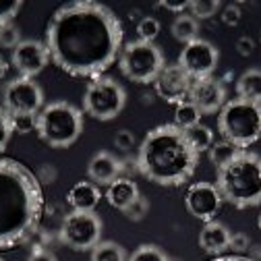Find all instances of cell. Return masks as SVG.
Listing matches in <instances>:
<instances>
[{
  "label": "cell",
  "mask_w": 261,
  "mask_h": 261,
  "mask_svg": "<svg viewBox=\"0 0 261 261\" xmlns=\"http://www.w3.org/2000/svg\"><path fill=\"white\" fill-rule=\"evenodd\" d=\"M147 212H149V201L143 197V195H139V197L130 203L126 210H122L124 218L130 220V222H141L147 216Z\"/></svg>",
  "instance_id": "30"
},
{
  "label": "cell",
  "mask_w": 261,
  "mask_h": 261,
  "mask_svg": "<svg viewBox=\"0 0 261 261\" xmlns=\"http://www.w3.org/2000/svg\"><path fill=\"white\" fill-rule=\"evenodd\" d=\"M241 17H243L241 7L234 5V3H232V5H228V7H224V11H222V21H224V25L234 27V25L241 23Z\"/></svg>",
  "instance_id": "35"
},
{
  "label": "cell",
  "mask_w": 261,
  "mask_h": 261,
  "mask_svg": "<svg viewBox=\"0 0 261 261\" xmlns=\"http://www.w3.org/2000/svg\"><path fill=\"white\" fill-rule=\"evenodd\" d=\"M230 230L218 220L205 222L199 232V247L210 255H222L230 245Z\"/></svg>",
  "instance_id": "17"
},
{
  "label": "cell",
  "mask_w": 261,
  "mask_h": 261,
  "mask_svg": "<svg viewBox=\"0 0 261 261\" xmlns=\"http://www.w3.org/2000/svg\"><path fill=\"white\" fill-rule=\"evenodd\" d=\"M170 31H172L174 40H178L182 44H191L199 38V21L193 19L189 13L176 15V19L170 25Z\"/></svg>",
  "instance_id": "21"
},
{
  "label": "cell",
  "mask_w": 261,
  "mask_h": 261,
  "mask_svg": "<svg viewBox=\"0 0 261 261\" xmlns=\"http://www.w3.org/2000/svg\"><path fill=\"white\" fill-rule=\"evenodd\" d=\"M44 193L38 176L21 162L0 158V251L13 249L38 230Z\"/></svg>",
  "instance_id": "2"
},
{
  "label": "cell",
  "mask_w": 261,
  "mask_h": 261,
  "mask_svg": "<svg viewBox=\"0 0 261 261\" xmlns=\"http://www.w3.org/2000/svg\"><path fill=\"white\" fill-rule=\"evenodd\" d=\"M11 60L21 77L34 79L48 67L50 54H48L46 44H42L38 40H21V44L11 54Z\"/></svg>",
  "instance_id": "13"
},
{
  "label": "cell",
  "mask_w": 261,
  "mask_h": 261,
  "mask_svg": "<svg viewBox=\"0 0 261 261\" xmlns=\"http://www.w3.org/2000/svg\"><path fill=\"white\" fill-rule=\"evenodd\" d=\"M239 151H241V149H239L237 145L228 143V141H218V143H214V145L207 149L210 160H212V164H214L216 168L226 166L228 162H230V160H232V158H234Z\"/></svg>",
  "instance_id": "25"
},
{
  "label": "cell",
  "mask_w": 261,
  "mask_h": 261,
  "mask_svg": "<svg viewBox=\"0 0 261 261\" xmlns=\"http://www.w3.org/2000/svg\"><path fill=\"white\" fill-rule=\"evenodd\" d=\"M13 137V126H11V116L5 108H0V153H3Z\"/></svg>",
  "instance_id": "33"
},
{
  "label": "cell",
  "mask_w": 261,
  "mask_h": 261,
  "mask_svg": "<svg viewBox=\"0 0 261 261\" xmlns=\"http://www.w3.org/2000/svg\"><path fill=\"white\" fill-rule=\"evenodd\" d=\"M124 106L126 91L118 81L110 77L93 79L83 93V110L95 120H112L124 110Z\"/></svg>",
  "instance_id": "8"
},
{
  "label": "cell",
  "mask_w": 261,
  "mask_h": 261,
  "mask_svg": "<svg viewBox=\"0 0 261 261\" xmlns=\"http://www.w3.org/2000/svg\"><path fill=\"white\" fill-rule=\"evenodd\" d=\"M118 67L122 75L135 83H153L166 67L164 54L153 42L135 40L120 50Z\"/></svg>",
  "instance_id": "7"
},
{
  "label": "cell",
  "mask_w": 261,
  "mask_h": 261,
  "mask_svg": "<svg viewBox=\"0 0 261 261\" xmlns=\"http://www.w3.org/2000/svg\"><path fill=\"white\" fill-rule=\"evenodd\" d=\"M257 228L261 230V212H259V216H257Z\"/></svg>",
  "instance_id": "42"
},
{
  "label": "cell",
  "mask_w": 261,
  "mask_h": 261,
  "mask_svg": "<svg viewBox=\"0 0 261 261\" xmlns=\"http://www.w3.org/2000/svg\"><path fill=\"white\" fill-rule=\"evenodd\" d=\"M126 261H170L158 245H139Z\"/></svg>",
  "instance_id": "27"
},
{
  "label": "cell",
  "mask_w": 261,
  "mask_h": 261,
  "mask_svg": "<svg viewBox=\"0 0 261 261\" xmlns=\"http://www.w3.org/2000/svg\"><path fill=\"white\" fill-rule=\"evenodd\" d=\"M222 195L218 191V187L214 182H193L189 189H187V195H185V205H187V212L197 218L201 222H212L216 220L220 207H222Z\"/></svg>",
  "instance_id": "12"
},
{
  "label": "cell",
  "mask_w": 261,
  "mask_h": 261,
  "mask_svg": "<svg viewBox=\"0 0 261 261\" xmlns=\"http://www.w3.org/2000/svg\"><path fill=\"white\" fill-rule=\"evenodd\" d=\"M237 93L241 100L261 104V69H247L237 81Z\"/></svg>",
  "instance_id": "20"
},
{
  "label": "cell",
  "mask_w": 261,
  "mask_h": 261,
  "mask_svg": "<svg viewBox=\"0 0 261 261\" xmlns=\"http://www.w3.org/2000/svg\"><path fill=\"white\" fill-rule=\"evenodd\" d=\"M0 261H3V259H0Z\"/></svg>",
  "instance_id": "43"
},
{
  "label": "cell",
  "mask_w": 261,
  "mask_h": 261,
  "mask_svg": "<svg viewBox=\"0 0 261 261\" xmlns=\"http://www.w3.org/2000/svg\"><path fill=\"white\" fill-rule=\"evenodd\" d=\"M189 102L197 106L201 114H214L220 112L226 104V87L222 81L214 77L197 79L193 81L191 91H189Z\"/></svg>",
  "instance_id": "15"
},
{
  "label": "cell",
  "mask_w": 261,
  "mask_h": 261,
  "mask_svg": "<svg viewBox=\"0 0 261 261\" xmlns=\"http://www.w3.org/2000/svg\"><path fill=\"white\" fill-rule=\"evenodd\" d=\"M253 50H255V42H253L249 36H243V38L237 40V52H239L241 56H249Z\"/></svg>",
  "instance_id": "38"
},
{
  "label": "cell",
  "mask_w": 261,
  "mask_h": 261,
  "mask_svg": "<svg viewBox=\"0 0 261 261\" xmlns=\"http://www.w3.org/2000/svg\"><path fill=\"white\" fill-rule=\"evenodd\" d=\"M160 7L166 9V11H172L176 15H182L189 9V3H187V0H162Z\"/></svg>",
  "instance_id": "37"
},
{
  "label": "cell",
  "mask_w": 261,
  "mask_h": 261,
  "mask_svg": "<svg viewBox=\"0 0 261 261\" xmlns=\"http://www.w3.org/2000/svg\"><path fill=\"white\" fill-rule=\"evenodd\" d=\"M114 145L120 151H130L135 147V135L130 133V130H126V128H120L118 133L114 135Z\"/></svg>",
  "instance_id": "34"
},
{
  "label": "cell",
  "mask_w": 261,
  "mask_h": 261,
  "mask_svg": "<svg viewBox=\"0 0 261 261\" xmlns=\"http://www.w3.org/2000/svg\"><path fill=\"white\" fill-rule=\"evenodd\" d=\"M120 172H122V162L106 149L93 153L87 164V176L97 187L112 185L116 178H120Z\"/></svg>",
  "instance_id": "16"
},
{
  "label": "cell",
  "mask_w": 261,
  "mask_h": 261,
  "mask_svg": "<svg viewBox=\"0 0 261 261\" xmlns=\"http://www.w3.org/2000/svg\"><path fill=\"white\" fill-rule=\"evenodd\" d=\"M139 187H137V182H133L130 178H116L112 185H108V189H106V199H108V203L114 207V210H118V212H122V210H126L130 203H133L137 197H139Z\"/></svg>",
  "instance_id": "19"
},
{
  "label": "cell",
  "mask_w": 261,
  "mask_h": 261,
  "mask_svg": "<svg viewBox=\"0 0 261 261\" xmlns=\"http://www.w3.org/2000/svg\"><path fill=\"white\" fill-rule=\"evenodd\" d=\"M27 261H58V259H56V255H54L50 249H42V247H40V249H36L34 253L29 255Z\"/></svg>",
  "instance_id": "39"
},
{
  "label": "cell",
  "mask_w": 261,
  "mask_h": 261,
  "mask_svg": "<svg viewBox=\"0 0 261 261\" xmlns=\"http://www.w3.org/2000/svg\"><path fill=\"white\" fill-rule=\"evenodd\" d=\"M7 71H9V64H7V60L3 56H0V81L7 77Z\"/></svg>",
  "instance_id": "41"
},
{
  "label": "cell",
  "mask_w": 261,
  "mask_h": 261,
  "mask_svg": "<svg viewBox=\"0 0 261 261\" xmlns=\"http://www.w3.org/2000/svg\"><path fill=\"white\" fill-rule=\"evenodd\" d=\"M216 187L222 199L239 210L261 205V155L241 149L226 166L218 168Z\"/></svg>",
  "instance_id": "4"
},
{
  "label": "cell",
  "mask_w": 261,
  "mask_h": 261,
  "mask_svg": "<svg viewBox=\"0 0 261 261\" xmlns=\"http://www.w3.org/2000/svg\"><path fill=\"white\" fill-rule=\"evenodd\" d=\"M218 60H220L218 48L212 42L197 38L191 44H185L176 64L193 81H197V79H205V77L214 75Z\"/></svg>",
  "instance_id": "11"
},
{
  "label": "cell",
  "mask_w": 261,
  "mask_h": 261,
  "mask_svg": "<svg viewBox=\"0 0 261 261\" xmlns=\"http://www.w3.org/2000/svg\"><path fill=\"white\" fill-rule=\"evenodd\" d=\"M128 255L124 251L122 245L114 243V241H100L89 255V261H126Z\"/></svg>",
  "instance_id": "22"
},
{
  "label": "cell",
  "mask_w": 261,
  "mask_h": 261,
  "mask_svg": "<svg viewBox=\"0 0 261 261\" xmlns=\"http://www.w3.org/2000/svg\"><path fill=\"white\" fill-rule=\"evenodd\" d=\"M36 130L50 147H71L83 133V112L71 102H50L38 114Z\"/></svg>",
  "instance_id": "5"
},
{
  "label": "cell",
  "mask_w": 261,
  "mask_h": 261,
  "mask_svg": "<svg viewBox=\"0 0 261 261\" xmlns=\"http://www.w3.org/2000/svg\"><path fill=\"white\" fill-rule=\"evenodd\" d=\"M9 116H11L13 133L27 135L38 128V114H9Z\"/></svg>",
  "instance_id": "28"
},
{
  "label": "cell",
  "mask_w": 261,
  "mask_h": 261,
  "mask_svg": "<svg viewBox=\"0 0 261 261\" xmlns=\"http://www.w3.org/2000/svg\"><path fill=\"white\" fill-rule=\"evenodd\" d=\"M3 104L9 114H40L44 108V91L36 79L17 77L5 85Z\"/></svg>",
  "instance_id": "10"
},
{
  "label": "cell",
  "mask_w": 261,
  "mask_h": 261,
  "mask_svg": "<svg viewBox=\"0 0 261 261\" xmlns=\"http://www.w3.org/2000/svg\"><path fill=\"white\" fill-rule=\"evenodd\" d=\"M120 19L106 5L77 0L62 5L46 29L50 60L73 77H100L122 50Z\"/></svg>",
  "instance_id": "1"
},
{
  "label": "cell",
  "mask_w": 261,
  "mask_h": 261,
  "mask_svg": "<svg viewBox=\"0 0 261 261\" xmlns=\"http://www.w3.org/2000/svg\"><path fill=\"white\" fill-rule=\"evenodd\" d=\"M19 44H21V34H19L17 25H13V23H3L0 25V46L15 50Z\"/></svg>",
  "instance_id": "31"
},
{
  "label": "cell",
  "mask_w": 261,
  "mask_h": 261,
  "mask_svg": "<svg viewBox=\"0 0 261 261\" xmlns=\"http://www.w3.org/2000/svg\"><path fill=\"white\" fill-rule=\"evenodd\" d=\"M249 245H251V239H249L247 234L234 232V234L230 237V245H228V249H232L234 253H243V251L249 249Z\"/></svg>",
  "instance_id": "36"
},
{
  "label": "cell",
  "mask_w": 261,
  "mask_h": 261,
  "mask_svg": "<svg viewBox=\"0 0 261 261\" xmlns=\"http://www.w3.org/2000/svg\"><path fill=\"white\" fill-rule=\"evenodd\" d=\"M218 128L224 141L247 149L261 139V104L247 102L241 97L226 102L218 116Z\"/></svg>",
  "instance_id": "6"
},
{
  "label": "cell",
  "mask_w": 261,
  "mask_h": 261,
  "mask_svg": "<svg viewBox=\"0 0 261 261\" xmlns=\"http://www.w3.org/2000/svg\"><path fill=\"white\" fill-rule=\"evenodd\" d=\"M155 85V93L166 100L170 104H180L189 97V91H191V85H193V79L178 67V64H166L162 73L158 75V79L153 81Z\"/></svg>",
  "instance_id": "14"
},
{
  "label": "cell",
  "mask_w": 261,
  "mask_h": 261,
  "mask_svg": "<svg viewBox=\"0 0 261 261\" xmlns=\"http://www.w3.org/2000/svg\"><path fill=\"white\" fill-rule=\"evenodd\" d=\"M220 0H189V15L193 19H210L220 11Z\"/></svg>",
  "instance_id": "26"
},
{
  "label": "cell",
  "mask_w": 261,
  "mask_h": 261,
  "mask_svg": "<svg viewBox=\"0 0 261 261\" xmlns=\"http://www.w3.org/2000/svg\"><path fill=\"white\" fill-rule=\"evenodd\" d=\"M185 137H187V141L191 143V147L197 151V153L207 151L214 145V133H212V128L205 126V124H201V122L191 126V128H187L185 130Z\"/></svg>",
  "instance_id": "23"
},
{
  "label": "cell",
  "mask_w": 261,
  "mask_h": 261,
  "mask_svg": "<svg viewBox=\"0 0 261 261\" xmlns=\"http://www.w3.org/2000/svg\"><path fill=\"white\" fill-rule=\"evenodd\" d=\"M212 261H255V259H249V257H243V255H222V257H216Z\"/></svg>",
  "instance_id": "40"
},
{
  "label": "cell",
  "mask_w": 261,
  "mask_h": 261,
  "mask_svg": "<svg viewBox=\"0 0 261 261\" xmlns=\"http://www.w3.org/2000/svg\"><path fill=\"white\" fill-rule=\"evenodd\" d=\"M160 29H162V25H160V21L155 17H143L137 23V36L143 42H153L158 38V34H160Z\"/></svg>",
  "instance_id": "29"
},
{
  "label": "cell",
  "mask_w": 261,
  "mask_h": 261,
  "mask_svg": "<svg viewBox=\"0 0 261 261\" xmlns=\"http://www.w3.org/2000/svg\"><path fill=\"white\" fill-rule=\"evenodd\" d=\"M102 199V193L100 187L93 185L91 180H79L71 187L69 195H67V201L73 210L77 212H93L97 207Z\"/></svg>",
  "instance_id": "18"
},
{
  "label": "cell",
  "mask_w": 261,
  "mask_h": 261,
  "mask_svg": "<svg viewBox=\"0 0 261 261\" xmlns=\"http://www.w3.org/2000/svg\"><path fill=\"white\" fill-rule=\"evenodd\" d=\"M21 7H23L21 0H0V25L13 23L17 13L21 11Z\"/></svg>",
  "instance_id": "32"
},
{
  "label": "cell",
  "mask_w": 261,
  "mask_h": 261,
  "mask_svg": "<svg viewBox=\"0 0 261 261\" xmlns=\"http://www.w3.org/2000/svg\"><path fill=\"white\" fill-rule=\"evenodd\" d=\"M199 120H201V112L197 110V106H195L193 102L185 100V102L176 104V108H174V124L178 128L187 130V128H191L195 124H199Z\"/></svg>",
  "instance_id": "24"
},
{
  "label": "cell",
  "mask_w": 261,
  "mask_h": 261,
  "mask_svg": "<svg viewBox=\"0 0 261 261\" xmlns=\"http://www.w3.org/2000/svg\"><path fill=\"white\" fill-rule=\"evenodd\" d=\"M199 164V153L191 147L185 130L176 124H160L143 137L137 151V170L162 187H180Z\"/></svg>",
  "instance_id": "3"
},
{
  "label": "cell",
  "mask_w": 261,
  "mask_h": 261,
  "mask_svg": "<svg viewBox=\"0 0 261 261\" xmlns=\"http://www.w3.org/2000/svg\"><path fill=\"white\" fill-rule=\"evenodd\" d=\"M60 241L73 251H91L102 241V220L95 212H77L64 216Z\"/></svg>",
  "instance_id": "9"
}]
</instances>
